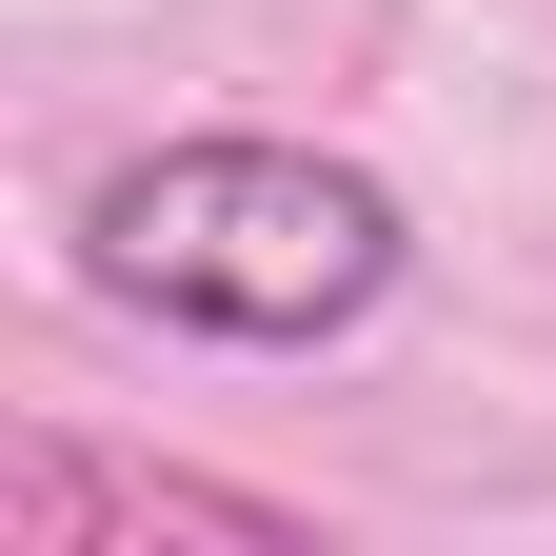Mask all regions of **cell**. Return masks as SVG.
Masks as SVG:
<instances>
[{
    "label": "cell",
    "instance_id": "cell-2",
    "mask_svg": "<svg viewBox=\"0 0 556 556\" xmlns=\"http://www.w3.org/2000/svg\"><path fill=\"white\" fill-rule=\"evenodd\" d=\"M0 517L21 536H278L258 497H219V477H80V457H21Z\"/></svg>",
    "mask_w": 556,
    "mask_h": 556
},
{
    "label": "cell",
    "instance_id": "cell-1",
    "mask_svg": "<svg viewBox=\"0 0 556 556\" xmlns=\"http://www.w3.org/2000/svg\"><path fill=\"white\" fill-rule=\"evenodd\" d=\"M80 278L179 338H338L397 299V199L318 139H160L80 199Z\"/></svg>",
    "mask_w": 556,
    "mask_h": 556
}]
</instances>
